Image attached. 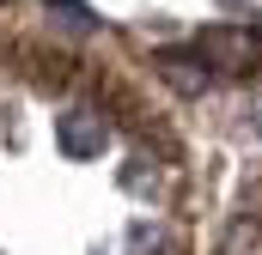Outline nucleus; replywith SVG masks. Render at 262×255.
<instances>
[{
	"mask_svg": "<svg viewBox=\"0 0 262 255\" xmlns=\"http://www.w3.org/2000/svg\"><path fill=\"white\" fill-rule=\"evenodd\" d=\"M201 55H207L213 73H238V67L256 61V37H250V31H213V37L201 43Z\"/></svg>",
	"mask_w": 262,
	"mask_h": 255,
	"instance_id": "1",
	"label": "nucleus"
},
{
	"mask_svg": "<svg viewBox=\"0 0 262 255\" xmlns=\"http://www.w3.org/2000/svg\"><path fill=\"white\" fill-rule=\"evenodd\" d=\"M61 146L73 158H98V152H104V122H98V116H73V122L61 128Z\"/></svg>",
	"mask_w": 262,
	"mask_h": 255,
	"instance_id": "2",
	"label": "nucleus"
},
{
	"mask_svg": "<svg viewBox=\"0 0 262 255\" xmlns=\"http://www.w3.org/2000/svg\"><path fill=\"white\" fill-rule=\"evenodd\" d=\"M165 79H171V85H177L183 97H201L213 73H207V67H201V61H189V55H165Z\"/></svg>",
	"mask_w": 262,
	"mask_h": 255,
	"instance_id": "3",
	"label": "nucleus"
},
{
	"mask_svg": "<svg viewBox=\"0 0 262 255\" xmlns=\"http://www.w3.org/2000/svg\"><path fill=\"white\" fill-rule=\"evenodd\" d=\"M220 255H262V225L256 219H232L226 237H220Z\"/></svg>",
	"mask_w": 262,
	"mask_h": 255,
	"instance_id": "4",
	"label": "nucleus"
},
{
	"mask_svg": "<svg viewBox=\"0 0 262 255\" xmlns=\"http://www.w3.org/2000/svg\"><path fill=\"white\" fill-rule=\"evenodd\" d=\"M49 18H55V24H73V31H92V12L73 6V0H49Z\"/></svg>",
	"mask_w": 262,
	"mask_h": 255,
	"instance_id": "5",
	"label": "nucleus"
}]
</instances>
